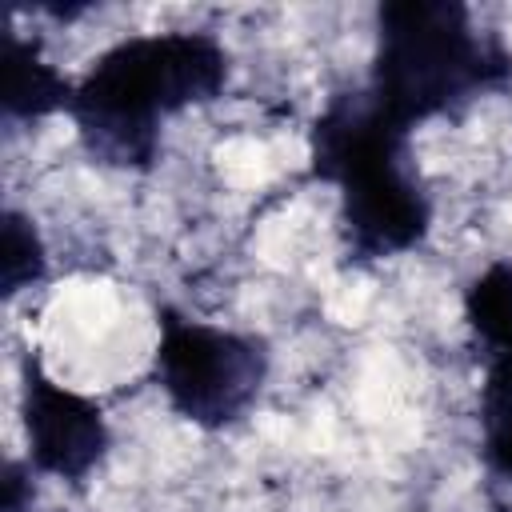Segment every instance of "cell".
<instances>
[{
	"label": "cell",
	"mask_w": 512,
	"mask_h": 512,
	"mask_svg": "<svg viewBox=\"0 0 512 512\" xmlns=\"http://www.w3.org/2000/svg\"><path fill=\"white\" fill-rule=\"evenodd\" d=\"M76 80L64 76L48 56L40 36H20L16 28L4 32V88H0V116L4 128H28L48 116H68Z\"/></svg>",
	"instance_id": "obj_6"
},
{
	"label": "cell",
	"mask_w": 512,
	"mask_h": 512,
	"mask_svg": "<svg viewBox=\"0 0 512 512\" xmlns=\"http://www.w3.org/2000/svg\"><path fill=\"white\" fill-rule=\"evenodd\" d=\"M268 376L272 344L264 336L156 304L152 384L184 424L200 432L236 428L260 404Z\"/></svg>",
	"instance_id": "obj_4"
},
{
	"label": "cell",
	"mask_w": 512,
	"mask_h": 512,
	"mask_svg": "<svg viewBox=\"0 0 512 512\" xmlns=\"http://www.w3.org/2000/svg\"><path fill=\"white\" fill-rule=\"evenodd\" d=\"M44 276H48L44 236H40V228L28 212L8 204L4 220H0V296L16 300L20 292L36 288Z\"/></svg>",
	"instance_id": "obj_9"
},
{
	"label": "cell",
	"mask_w": 512,
	"mask_h": 512,
	"mask_svg": "<svg viewBox=\"0 0 512 512\" xmlns=\"http://www.w3.org/2000/svg\"><path fill=\"white\" fill-rule=\"evenodd\" d=\"M20 424L28 444L24 460L36 476L84 484L108 460L112 428L104 404L48 376L32 352L20 356Z\"/></svg>",
	"instance_id": "obj_5"
},
{
	"label": "cell",
	"mask_w": 512,
	"mask_h": 512,
	"mask_svg": "<svg viewBox=\"0 0 512 512\" xmlns=\"http://www.w3.org/2000/svg\"><path fill=\"white\" fill-rule=\"evenodd\" d=\"M36 508V468L20 456H8L0 468V512H32Z\"/></svg>",
	"instance_id": "obj_10"
},
{
	"label": "cell",
	"mask_w": 512,
	"mask_h": 512,
	"mask_svg": "<svg viewBox=\"0 0 512 512\" xmlns=\"http://www.w3.org/2000/svg\"><path fill=\"white\" fill-rule=\"evenodd\" d=\"M228 80L232 52L216 32H132L108 44L84 76H76L68 120L92 164L148 172L160 160L164 124L220 100Z\"/></svg>",
	"instance_id": "obj_1"
},
{
	"label": "cell",
	"mask_w": 512,
	"mask_h": 512,
	"mask_svg": "<svg viewBox=\"0 0 512 512\" xmlns=\"http://www.w3.org/2000/svg\"><path fill=\"white\" fill-rule=\"evenodd\" d=\"M308 176L336 192L340 252L372 268L416 252L436 220L432 192L412 156V132L392 124L364 88L328 96L308 128Z\"/></svg>",
	"instance_id": "obj_2"
},
{
	"label": "cell",
	"mask_w": 512,
	"mask_h": 512,
	"mask_svg": "<svg viewBox=\"0 0 512 512\" xmlns=\"http://www.w3.org/2000/svg\"><path fill=\"white\" fill-rule=\"evenodd\" d=\"M464 324L472 332L476 356L512 352V260L484 264L460 296Z\"/></svg>",
	"instance_id": "obj_8"
},
{
	"label": "cell",
	"mask_w": 512,
	"mask_h": 512,
	"mask_svg": "<svg viewBox=\"0 0 512 512\" xmlns=\"http://www.w3.org/2000/svg\"><path fill=\"white\" fill-rule=\"evenodd\" d=\"M484 380L476 396L480 468L492 488L512 492V352L480 356Z\"/></svg>",
	"instance_id": "obj_7"
},
{
	"label": "cell",
	"mask_w": 512,
	"mask_h": 512,
	"mask_svg": "<svg viewBox=\"0 0 512 512\" xmlns=\"http://www.w3.org/2000/svg\"><path fill=\"white\" fill-rule=\"evenodd\" d=\"M512 84V52L476 28L460 0H388L376 8L364 96L404 132L460 116Z\"/></svg>",
	"instance_id": "obj_3"
}]
</instances>
